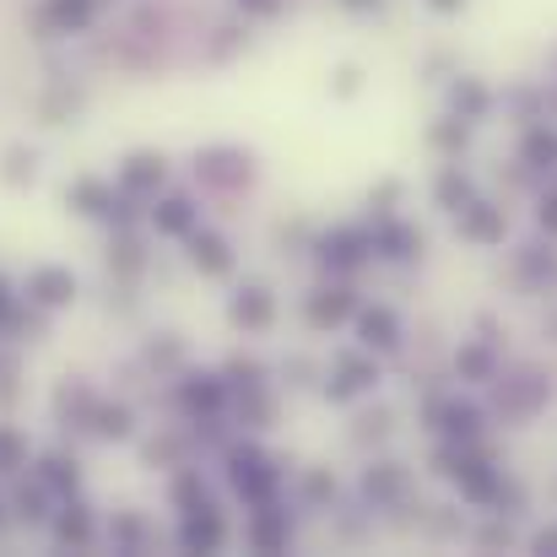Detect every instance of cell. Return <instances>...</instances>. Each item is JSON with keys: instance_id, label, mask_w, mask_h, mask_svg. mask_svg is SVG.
Here are the masks:
<instances>
[{"instance_id": "1", "label": "cell", "mask_w": 557, "mask_h": 557, "mask_svg": "<svg viewBox=\"0 0 557 557\" xmlns=\"http://www.w3.org/2000/svg\"><path fill=\"white\" fill-rule=\"evenodd\" d=\"M422 422H428L438 438H449V444H476V438L487 433V411H482L476 400H460V395H433V400L422 406Z\"/></svg>"}, {"instance_id": "2", "label": "cell", "mask_w": 557, "mask_h": 557, "mask_svg": "<svg viewBox=\"0 0 557 557\" xmlns=\"http://www.w3.org/2000/svg\"><path fill=\"white\" fill-rule=\"evenodd\" d=\"M320 265L331 276H358L373 260V222H347V227H331L320 244Z\"/></svg>"}, {"instance_id": "3", "label": "cell", "mask_w": 557, "mask_h": 557, "mask_svg": "<svg viewBox=\"0 0 557 557\" xmlns=\"http://www.w3.org/2000/svg\"><path fill=\"white\" fill-rule=\"evenodd\" d=\"M373 384H379V352L358 347V352H336V363H331L320 389H325V400L352 406L358 395H373Z\"/></svg>"}, {"instance_id": "4", "label": "cell", "mask_w": 557, "mask_h": 557, "mask_svg": "<svg viewBox=\"0 0 557 557\" xmlns=\"http://www.w3.org/2000/svg\"><path fill=\"white\" fill-rule=\"evenodd\" d=\"M352 314H358V293H352L347 276H336V282H325V287H314V293L304 298V320H309V331H320V336L342 331Z\"/></svg>"}, {"instance_id": "5", "label": "cell", "mask_w": 557, "mask_h": 557, "mask_svg": "<svg viewBox=\"0 0 557 557\" xmlns=\"http://www.w3.org/2000/svg\"><path fill=\"white\" fill-rule=\"evenodd\" d=\"M455 233H460L466 244H476V249H498V244L509 238V211H504L498 200L471 195V200L455 211Z\"/></svg>"}, {"instance_id": "6", "label": "cell", "mask_w": 557, "mask_h": 557, "mask_svg": "<svg viewBox=\"0 0 557 557\" xmlns=\"http://www.w3.org/2000/svg\"><path fill=\"white\" fill-rule=\"evenodd\" d=\"M493 384H498V379H493ZM547 395H553V389H547L542 373H520V379H504V384H498L493 411H498L509 428H520V422H531V417L547 406Z\"/></svg>"}, {"instance_id": "7", "label": "cell", "mask_w": 557, "mask_h": 557, "mask_svg": "<svg viewBox=\"0 0 557 557\" xmlns=\"http://www.w3.org/2000/svg\"><path fill=\"white\" fill-rule=\"evenodd\" d=\"M422 249H428V238H422V227H411L406 216H379V222H373V260L406 265V260H422Z\"/></svg>"}, {"instance_id": "8", "label": "cell", "mask_w": 557, "mask_h": 557, "mask_svg": "<svg viewBox=\"0 0 557 557\" xmlns=\"http://www.w3.org/2000/svg\"><path fill=\"white\" fill-rule=\"evenodd\" d=\"M358 347H369V352H395L400 347V336H406V325H400V314L389 309V304H358Z\"/></svg>"}, {"instance_id": "9", "label": "cell", "mask_w": 557, "mask_h": 557, "mask_svg": "<svg viewBox=\"0 0 557 557\" xmlns=\"http://www.w3.org/2000/svg\"><path fill=\"white\" fill-rule=\"evenodd\" d=\"M515 163H520V169H531L536 180H547V174H557V125L547 120V114H542V120H525Z\"/></svg>"}, {"instance_id": "10", "label": "cell", "mask_w": 557, "mask_h": 557, "mask_svg": "<svg viewBox=\"0 0 557 557\" xmlns=\"http://www.w3.org/2000/svg\"><path fill=\"white\" fill-rule=\"evenodd\" d=\"M406 493H411V471L400 460H369L363 498H369L373 509H395V504H406Z\"/></svg>"}, {"instance_id": "11", "label": "cell", "mask_w": 557, "mask_h": 557, "mask_svg": "<svg viewBox=\"0 0 557 557\" xmlns=\"http://www.w3.org/2000/svg\"><path fill=\"white\" fill-rule=\"evenodd\" d=\"M227 320H233L238 331H271V325H276V293L260 287V282L238 287L233 304H227Z\"/></svg>"}, {"instance_id": "12", "label": "cell", "mask_w": 557, "mask_h": 557, "mask_svg": "<svg viewBox=\"0 0 557 557\" xmlns=\"http://www.w3.org/2000/svg\"><path fill=\"white\" fill-rule=\"evenodd\" d=\"M76 298V276L65 265H33L27 271V304L38 309H65Z\"/></svg>"}, {"instance_id": "13", "label": "cell", "mask_w": 557, "mask_h": 557, "mask_svg": "<svg viewBox=\"0 0 557 557\" xmlns=\"http://www.w3.org/2000/svg\"><path fill=\"white\" fill-rule=\"evenodd\" d=\"M515 276H520L531 293H553V287H557V249H553V238H547V244H520V249H515Z\"/></svg>"}, {"instance_id": "14", "label": "cell", "mask_w": 557, "mask_h": 557, "mask_svg": "<svg viewBox=\"0 0 557 557\" xmlns=\"http://www.w3.org/2000/svg\"><path fill=\"white\" fill-rule=\"evenodd\" d=\"M493 103H498V98H493L487 82H476V76H455V82H449V114L482 125V120L493 114Z\"/></svg>"}, {"instance_id": "15", "label": "cell", "mask_w": 557, "mask_h": 557, "mask_svg": "<svg viewBox=\"0 0 557 557\" xmlns=\"http://www.w3.org/2000/svg\"><path fill=\"white\" fill-rule=\"evenodd\" d=\"M471 195H476V180L460 169V158H449V163L433 174V206H438L444 216H455V211H460Z\"/></svg>"}, {"instance_id": "16", "label": "cell", "mask_w": 557, "mask_h": 557, "mask_svg": "<svg viewBox=\"0 0 557 557\" xmlns=\"http://www.w3.org/2000/svg\"><path fill=\"white\" fill-rule=\"evenodd\" d=\"M455 379L460 384H493L498 379V347L493 342H460L455 347Z\"/></svg>"}, {"instance_id": "17", "label": "cell", "mask_w": 557, "mask_h": 557, "mask_svg": "<svg viewBox=\"0 0 557 557\" xmlns=\"http://www.w3.org/2000/svg\"><path fill=\"white\" fill-rule=\"evenodd\" d=\"M195 222H200V206H195L189 195H163V200L152 206V227H158L163 238H185Z\"/></svg>"}, {"instance_id": "18", "label": "cell", "mask_w": 557, "mask_h": 557, "mask_svg": "<svg viewBox=\"0 0 557 557\" xmlns=\"http://www.w3.org/2000/svg\"><path fill=\"white\" fill-rule=\"evenodd\" d=\"M471 120H460V114H444V120H433L428 125V147L438 152V158H460L466 147H471Z\"/></svg>"}, {"instance_id": "19", "label": "cell", "mask_w": 557, "mask_h": 557, "mask_svg": "<svg viewBox=\"0 0 557 557\" xmlns=\"http://www.w3.org/2000/svg\"><path fill=\"white\" fill-rule=\"evenodd\" d=\"M336 493H342V487H336V476H331L325 466H314V471L304 476V504H309V509H331Z\"/></svg>"}, {"instance_id": "20", "label": "cell", "mask_w": 557, "mask_h": 557, "mask_svg": "<svg viewBox=\"0 0 557 557\" xmlns=\"http://www.w3.org/2000/svg\"><path fill=\"white\" fill-rule=\"evenodd\" d=\"M389 433H395V411H389V406H373V411H363V417H358V428H352V438H358V444H384V438H389Z\"/></svg>"}, {"instance_id": "21", "label": "cell", "mask_w": 557, "mask_h": 557, "mask_svg": "<svg viewBox=\"0 0 557 557\" xmlns=\"http://www.w3.org/2000/svg\"><path fill=\"white\" fill-rule=\"evenodd\" d=\"M400 195H406V185H400V180H379V185L369 189V216H373V222H379V216H395Z\"/></svg>"}, {"instance_id": "22", "label": "cell", "mask_w": 557, "mask_h": 557, "mask_svg": "<svg viewBox=\"0 0 557 557\" xmlns=\"http://www.w3.org/2000/svg\"><path fill=\"white\" fill-rule=\"evenodd\" d=\"M536 227L557 244V174H547V189H542V200H536Z\"/></svg>"}, {"instance_id": "23", "label": "cell", "mask_w": 557, "mask_h": 557, "mask_svg": "<svg viewBox=\"0 0 557 557\" xmlns=\"http://www.w3.org/2000/svg\"><path fill=\"white\" fill-rule=\"evenodd\" d=\"M476 547H487V553H498V547H515V525H509L504 515H493V520L476 531Z\"/></svg>"}, {"instance_id": "24", "label": "cell", "mask_w": 557, "mask_h": 557, "mask_svg": "<svg viewBox=\"0 0 557 557\" xmlns=\"http://www.w3.org/2000/svg\"><path fill=\"white\" fill-rule=\"evenodd\" d=\"M336 92H342V98L363 92V71H358V65H342V71H336Z\"/></svg>"}, {"instance_id": "25", "label": "cell", "mask_w": 557, "mask_h": 557, "mask_svg": "<svg viewBox=\"0 0 557 557\" xmlns=\"http://www.w3.org/2000/svg\"><path fill=\"white\" fill-rule=\"evenodd\" d=\"M531 553H557V520H547V525L531 536Z\"/></svg>"}, {"instance_id": "26", "label": "cell", "mask_w": 557, "mask_h": 557, "mask_svg": "<svg viewBox=\"0 0 557 557\" xmlns=\"http://www.w3.org/2000/svg\"><path fill=\"white\" fill-rule=\"evenodd\" d=\"M428 11H433V16H460L466 0H428Z\"/></svg>"}, {"instance_id": "27", "label": "cell", "mask_w": 557, "mask_h": 557, "mask_svg": "<svg viewBox=\"0 0 557 557\" xmlns=\"http://www.w3.org/2000/svg\"><path fill=\"white\" fill-rule=\"evenodd\" d=\"M347 11H379V0H342Z\"/></svg>"}]
</instances>
